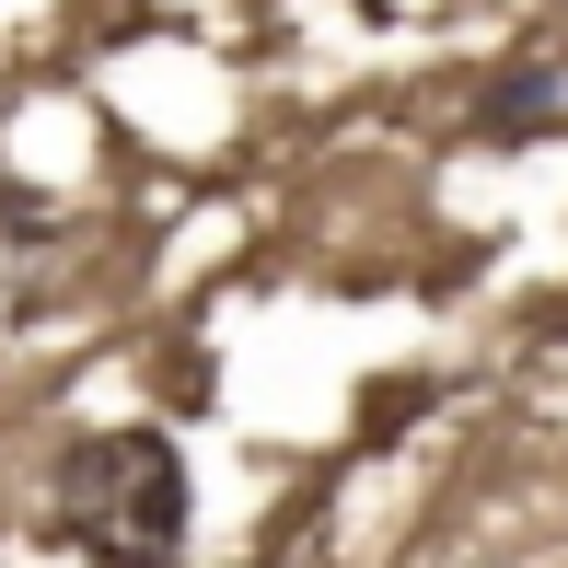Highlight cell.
<instances>
[{"mask_svg": "<svg viewBox=\"0 0 568 568\" xmlns=\"http://www.w3.org/2000/svg\"><path fill=\"white\" fill-rule=\"evenodd\" d=\"M186 510H197V487L163 429H82L47 476V534L82 546L93 568H174Z\"/></svg>", "mask_w": 568, "mask_h": 568, "instance_id": "cell-1", "label": "cell"}, {"mask_svg": "<svg viewBox=\"0 0 568 568\" xmlns=\"http://www.w3.org/2000/svg\"><path fill=\"white\" fill-rule=\"evenodd\" d=\"M476 128H487V140H534V128H568V59H546V70H510V82L476 105Z\"/></svg>", "mask_w": 568, "mask_h": 568, "instance_id": "cell-2", "label": "cell"}]
</instances>
